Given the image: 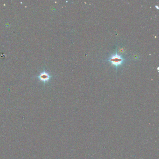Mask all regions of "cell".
Wrapping results in <instances>:
<instances>
[{"label":"cell","mask_w":159,"mask_h":159,"mask_svg":"<svg viewBox=\"0 0 159 159\" xmlns=\"http://www.w3.org/2000/svg\"><path fill=\"white\" fill-rule=\"evenodd\" d=\"M39 77L40 78V79L42 80L44 82H46L50 78V76H49V75L46 72H44L43 73H42L39 76Z\"/></svg>","instance_id":"2"},{"label":"cell","mask_w":159,"mask_h":159,"mask_svg":"<svg viewBox=\"0 0 159 159\" xmlns=\"http://www.w3.org/2000/svg\"><path fill=\"white\" fill-rule=\"evenodd\" d=\"M126 60L121 55L118 54L116 51L115 54L112 55L107 60L111 65L115 66L117 69L118 67L121 66L123 63Z\"/></svg>","instance_id":"1"}]
</instances>
